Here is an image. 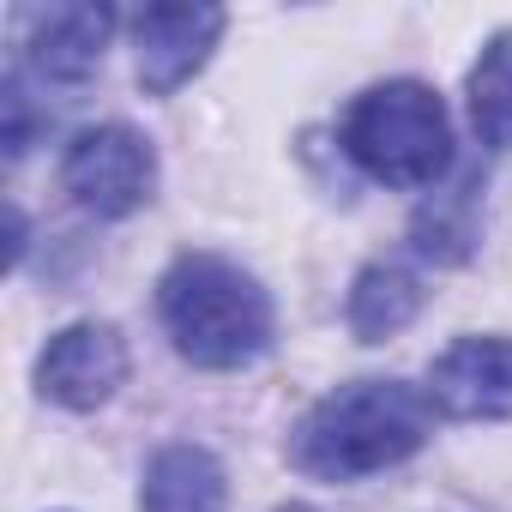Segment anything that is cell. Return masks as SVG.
<instances>
[{
    "mask_svg": "<svg viewBox=\"0 0 512 512\" xmlns=\"http://www.w3.org/2000/svg\"><path fill=\"white\" fill-rule=\"evenodd\" d=\"M428 428H434L428 392H416L404 380H350V386L326 392L296 422L290 458H296V470H308L320 482H356V476L392 470L410 452H422Z\"/></svg>",
    "mask_w": 512,
    "mask_h": 512,
    "instance_id": "cell-1",
    "label": "cell"
},
{
    "mask_svg": "<svg viewBox=\"0 0 512 512\" xmlns=\"http://www.w3.org/2000/svg\"><path fill=\"white\" fill-rule=\"evenodd\" d=\"M157 314L193 368H247L272 344V302L223 253H181L157 284Z\"/></svg>",
    "mask_w": 512,
    "mask_h": 512,
    "instance_id": "cell-2",
    "label": "cell"
},
{
    "mask_svg": "<svg viewBox=\"0 0 512 512\" xmlns=\"http://www.w3.org/2000/svg\"><path fill=\"white\" fill-rule=\"evenodd\" d=\"M338 145L368 181L398 187V193L434 187L452 169L446 103L416 79H386V85H368L362 97H350V109L338 121Z\"/></svg>",
    "mask_w": 512,
    "mask_h": 512,
    "instance_id": "cell-3",
    "label": "cell"
},
{
    "mask_svg": "<svg viewBox=\"0 0 512 512\" xmlns=\"http://www.w3.org/2000/svg\"><path fill=\"white\" fill-rule=\"evenodd\" d=\"M61 187L91 217H133L157 187V157L133 127H85L61 157Z\"/></svg>",
    "mask_w": 512,
    "mask_h": 512,
    "instance_id": "cell-4",
    "label": "cell"
},
{
    "mask_svg": "<svg viewBox=\"0 0 512 512\" xmlns=\"http://www.w3.org/2000/svg\"><path fill=\"white\" fill-rule=\"evenodd\" d=\"M121 380H127V344L103 320H79V326L55 332L49 350L37 356V386L61 410H97L115 398Z\"/></svg>",
    "mask_w": 512,
    "mask_h": 512,
    "instance_id": "cell-5",
    "label": "cell"
},
{
    "mask_svg": "<svg viewBox=\"0 0 512 512\" xmlns=\"http://www.w3.org/2000/svg\"><path fill=\"white\" fill-rule=\"evenodd\" d=\"M428 404L458 422L512 416V338H458L428 368Z\"/></svg>",
    "mask_w": 512,
    "mask_h": 512,
    "instance_id": "cell-6",
    "label": "cell"
},
{
    "mask_svg": "<svg viewBox=\"0 0 512 512\" xmlns=\"http://www.w3.org/2000/svg\"><path fill=\"white\" fill-rule=\"evenodd\" d=\"M223 25L229 19L217 7H145L133 19V49H139V85H145V97L181 91L211 61Z\"/></svg>",
    "mask_w": 512,
    "mask_h": 512,
    "instance_id": "cell-7",
    "label": "cell"
},
{
    "mask_svg": "<svg viewBox=\"0 0 512 512\" xmlns=\"http://www.w3.org/2000/svg\"><path fill=\"white\" fill-rule=\"evenodd\" d=\"M109 31H115V13L109 7H85V0H73V7H43L31 13V67L43 79H61V85H79L97 73L103 49H109Z\"/></svg>",
    "mask_w": 512,
    "mask_h": 512,
    "instance_id": "cell-8",
    "label": "cell"
},
{
    "mask_svg": "<svg viewBox=\"0 0 512 512\" xmlns=\"http://www.w3.org/2000/svg\"><path fill=\"white\" fill-rule=\"evenodd\" d=\"M223 506H229L223 464L205 446H163L145 464L139 512H223Z\"/></svg>",
    "mask_w": 512,
    "mask_h": 512,
    "instance_id": "cell-9",
    "label": "cell"
},
{
    "mask_svg": "<svg viewBox=\"0 0 512 512\" xmlns=\"http://www.w3.org/2000/svg\"><path fill=\"white\" fill-rule=\"evenodd\" d=\"M422 308V284L416 272H404L398 260H374L362 266V278L350 284V302H344V320L362 344H380L392 332H404Z\"/></svg>",
    "mask_w": 512,
    "mask_h": 512,
    "instance_id": "cell-10",
    "label": "cell"
},
{
    "mask_svg": "<svg viewBox=\"0 0 512 512\" xmlns=\"http://www.w3.org/2000/svg\"><path fill=\"white\" fill-rule=\"evenodd\" d=\"M470 127L482 145L512 151V31H500L470 67Z\"/></svg>",
    "mask_w": 512,
    "mask_h": 512,
    "instance_id": "cell-11",
    "label": "cell"
},
{
    "mask_svg": "<svg viewBox=\"0 0 512 512\" xmlns=\"http://www.w3.org/2000/svg\"><path fill=\"white\" fill-rule=\"evenodd\" d=\"M470 241H476V181L440 193L416 217V253H428V260H440V266H458L470 253Z\"/></svg>",
    "mask_w": 512,
    "mask_h": 512,
    "instance_id": "cell-12",
    "label": "cell"
},
{
    "mask_svg": "<svg viewBox=\"0 0 512 512\" xmlns=\"http://www.w3.org/2000/svg\"><path fill=\"white\" fill-rule=\"evenodd\" d=\"M7 157H25L31 151V109H25V85L19 79H7Z\"/></svg>",
    "mask_w": 512,
    "mask_h": 512,
    "instance_id": "cell-13",
    "label": "cell"
},
{
    "mask_svg": "<svg viewBox=\"0 0 512 512\" xmlns=\"http://www.w3.org/2000/svg\"><path fill=\"white\" fill-rule=\"evenodd\" d=\"M278 512H314V506H278Z\"/></svg>",
    "mask_w": 512,
    "mask_h": 512,
    "instance_id": "cell-14",
    "label": "cell"
}]
</instances>
